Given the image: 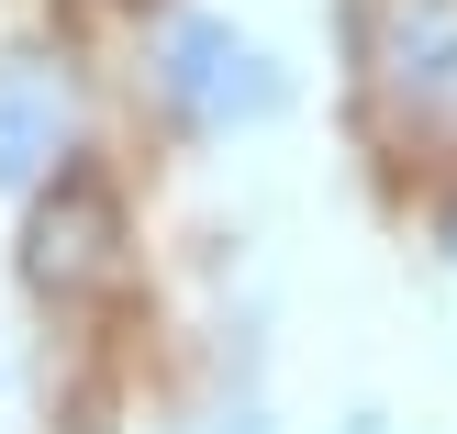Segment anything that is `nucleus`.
I'll list each match as a JSON object with an SVG mask.
<instances>
[{
  "mask_svg": "<svg viewBox=\"0 0 457 434\" xmlns=\"http://www.w3.org/2000/svg\"><path fill=\"white\" fill-rule=\"evenodd\" d=\"M436 245H446V267H457V212H446V223H436Z\"/></svg>",
  "mask_w": 457,
  "mask_h": 434,
  "instance_id": "39448f33",
  "label": "nucleus"
},
{
  "mask_svg": "<svg viewBox=\"0 0 457 434\" xmlns=\"http://www.w3.org/2000/svg\"><path fill=\"white\" fill-rule=\"evenodd\" d=\"M156 89H168V111H179L190 134L268 123V111L290 101L279 56H268L245 22H223V12H179V22H168V45H156Z\"/></svg>",
  "mask_w": 457,
  "mask_h": 434,
  "instance_id": "f03ea898",
  "label": "nucleus"
},
{
  "mask_svg": "<svg viewBox=\"0 0 457 434\" xmlns=\"http://www.w3.org/2000/svg\"><path fill=\"white\" fill-rule=\"evenodd\" d=\"M67 134H79V89L45 45H12L0 56V201L45 190L67 168Z\"/></svg>",
  "mask_w": 457,
  "mask_h": 434,
  "instance_id": "7ed1b4c3",
  "label": "nucleus"
},
{
  "mask_svg": "<svg viewBox=\"0 0 457 434\" xmlns=\"http://www.w3.org/2000/svg\"><path fill=\"white\" fill-rule=\"evenodd\" d=\"M22 267H34V290H45V301H67L79 279H112V201L79 178V190H67L56 212L34 223V257H22Z\"/></svg>",
  "mask_w": 457,
  "mask_h": 434,
  "instance_id": "20e7f679",
  "label": "nucleus"
},
{
  "mask_svg": "<svg viewBox=\"0 0 457 434\" xmlns=\"http://www.w3.org/2000/svg\"><path fill=\"white\" fill-rule=\"evenodd\" d=\"M369 89L402 145L457 156V0H369Z\"/></svg>",
  "mask_w": 457,
  "mask_h": 434,
  "instance_id": "f257e3e1",
  "label": "nucleus"
}]
</instances>
